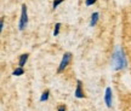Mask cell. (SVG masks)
I'll return each mask as SVG.
<instances>
[{"mask_svg": "<svg viewBox=\"0 0 131 111\" xmlns=\"http://www.w3.org/2000/svg\"><path fill=\"white\" fill-rule=\"evenodd\" d=\"M113 65L115 70H122L126 66V57L124 53V50L120 47H117L113 53Z\"/></svg>", "mask_w": 131, "mask_h": 111, "instance_id": "cell-1", "label": "cell"}, {"mask_svg": "<svg viewBox=\"0 0 131 111\" xmlns=\"http://www.w3.org/2000/svg\"><path fill=\"white\" fill-rule=\"evenodd\" d=\"M27 25H28V11H27V6H26V4H22L21 18H19V22H18V29L19 30H23Z\"/></svg>", "mask_w": 131, "mask_h": 111, "instance_id": "cell-2", "label": "cell"}, {"mask_svg": "<svg viewBox=\"0 0 131 111\" xmlns=\"http://www.w3.org/2000/svg\"><path fill=\"white\" fill-rule=\"evenodd\" d=\"M72 53L70 52H66L64 54H63V57H62L61 59V63H60V65H58V69H57V73L58 74H61L62 71H64V69L68 66V64L70 63V60H72Z\"/></svg>", "mask_w": 131, "mask_h": 111, "instance_id": "cell-3", "label": "cell"}, {"mask_svg": "<svg viewBox=\"0 0 131 111\" xmlns=\"http://www.w3.org/2000/svg\"><path fill=\"white\" fill-rule=\"evenodd\" d=\"M104 103L107 107H112L113 104V92H112V88L107 87L106 88V92H104Z\"/></svg>", "mask_w": 131, "mask_h": 111, "instance_id": "cell-4", "label": "cell"}, {"mask_svg": "<svg viewBox=\"0 0 131 111\" xmlns=\"http://www.w3.org/2000/svg\"><path fill=\"white\" fill-rule=\"evenodd\" d=\"M74 95L78 98V99L85 98V93H84V89H83V83H81L80 80L77 81V88H75V91H74Z\"/></svg>", "mask_w": 131, "mask_h": 111, "instance_id": "cell-5", "label": "cell"}, {"mask_svg": "<svg viewBox=\"0 0 131 111\" xmlns=\"http://www.w3.org/2000/svg\"><path fill=\"white\" fill-rule=\"evenodd\" d=\"M29 58V54L28 53H23V54L19 55V59H18V66H21V68H23L24 65H26V63H27V60H28Z\"/></svg>", "mask_w": 131, "mask_h": 111, "instance_id": "cell-6", "label": "cell"}, {"mask_svg": "<svg viewBox=\"0 0 131 111\" xmlns=\"http://www.w3.org/2000/svg\"><path fill=\"white\" fill-rule=\"evenodd\" d=\"M98 19H100V13L98 12H94L91 15V18H90V27H95L97 24Z\"/></svg>", "mask_w": 131, "mask_h": 111, "instance_id": "cell-7", "label": "cell"}, {"mask_svg": "<svg viewBox=\"0 0 131 111\" xmlns=\"http://www.w3.org/2000/svg\"><path fill=\"white\" fill-rule=\"evenodd\" d=\"M23 74H24V69L21 68V66L16 68V69L12 71V75H14V76H21V75H23Z\"/></svg>", "mask_w": 131, "mask_h": 111, "instance_id": "cell-8", "label": "cell"}, {"mask_svg": "<svg viewBox=\"0 0 131 111\" xmlns=\"http://www.w3.org/2000/svg\"><path fill=\"white\" fill-rule=\"evenodd\" d=\"M49 97H50V91L46 89V91H44V92H42L41 97H40V102H46L47 99H49Z\"/></svg>", "mask_w": 131, "mask_h": 111, "instance_id": "cell-9", "label": "cell"}, {"mask_svg": "<svg viewBox=\"0 0 131 111\" xmlns=\"http://www.w3.org/2000/svg\"><path fill=\"white\" fill-rule=\"evenodd\" d=\"M60 30H61V23H56L53 28V36H57L60 34Z\"/></svg>", "mask_w": 131, "mask_h": 111, "instance_id": "cell-10", "label": "cell"}, {"mask_svg": "<svg viewBox=\"0 0 131 111\" xmlns=\"http://www.w3.org/2000/svg\"><path fill=\"white\" fill-rule=\"evenodd\" d=\"M63 1H64V0H53V3H52V9L56 10L57 7H58V6L63 3Z\"/></svg>", "mask_w": 131, "mask_h": 111, "instance_id": "cell-11", "label": "cell"}, {"mask_svg": "<svg viewBox=\"0 0 131 111\" xmlns=\"http://www.w3.org/2000/svg\"><path fill=\"white\" fill-rule=\"evenodd\" d=\"M97 0H85V5L86 6H91V5H94Z\"/></svg>", "mask_w": 131, "mask_h": 111, "instance_id": "cell-12", "label": "cell"}, {"mask_svg": "<svg viewBox=\"0 0 131 111\" xmlns=\"http://www.w3.org/2000/svg\"><path fill=\"white\" fill-rule=\"evenodd\" d=\"M66 110H67V107H66L64 104H61V105L57 106V111H66Z\"/></svg>", "mask_w": 131, "mask_h": 111, "instance_id": "cell-13", "label": "cell"}, {"mask_svg": "<svg viewBox=\"0 0 131 111\" xmlns=\"http://www.w3.org/2000/svg\"><path fill=\"white\" fill-rule=\"evenodd\" d=\"M4 27H5V23H4V17H1V21H0V30H1V32L4 30Z\"/></svg>", "mask_w": 131, "mask_h": 111, "instance_id": "cell-14", "label": "cell"}]
</instances>
